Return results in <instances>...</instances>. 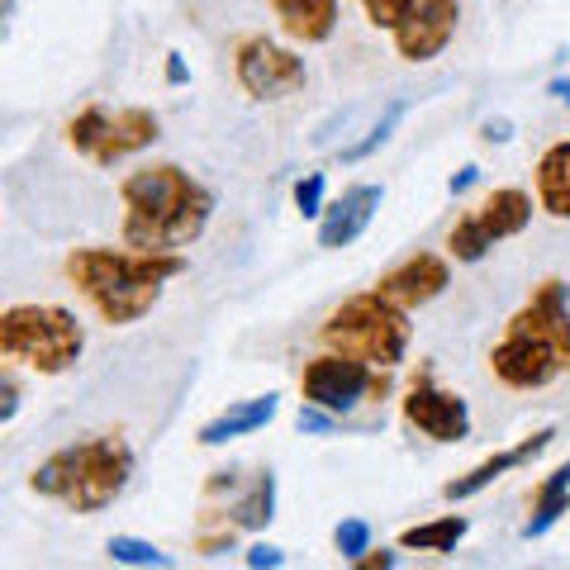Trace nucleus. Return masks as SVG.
<instances>
[{
  "label": "nucleus",
  "instance_id": "nucleus-19",
  "mask_svg": "<svg viewBox=\"0 0 570 570\" xmlns=\"http://www.w3.org/2000/svg\"><path fill=\"white\" fill-rule=\"evenodd\" d=\"M532 186H538V209L551 219H570V138L551 142L538 157V171H532Z\"/></svg>",
  "mask_w": 570,
  "mask_h": 570
},
{
  "label": "nucleus",
  "instance_id": "nucleus-35",
  "mask_svg": "<svg viewBox=\"0 0 570 570\" xmlns=\"http://www.w3.org/2000/svg\"><path fill=\"white\" fill-rule=\"evenodd\" d=\"M547 96H557L561 105H570V77H557V81H551V86H547Z\"/></svg>",
  "mask_w": 570,
  "mask_h": 570
},
{
  "label": "nucleus",
  "instance_id": "nucleus-34",
  "mask_svg": "<svg viewBox=\"0 0 570 570\" xmlns=\"http://www.w3.org/2000/svg\"><path fill=\"white\" fill-rule=\"evenodd\" d=\"M475 176H480L475 167H461V176H452V195H461V190H471V186H475Z\"/></svg>",
  "mask_w": 570,
  "mask_h": 570
},
{
  "label": "nucleus",
  "instance_id": "nucleus-17",
  "mask_svg": "<svg viewBox=\"0 0 570 570\" xmlns=\"http://www.w3.org/2000/svg\"><path fill=\"white\" fill-rule=\"evenodd\" d=\"M523 314L551 337V343H557L561 362L570 371V281H561V276L538 281L532 285V295L523 299Z\"/></svg>",
  "mask_w": 570,
  "mask_h": 570
},
{
  "label": "nucleus",
  "instance_id": "nucleus-31",
  "mask_svg": "<svg viewBox=\"0 0 570 570\" xmlns=\"http://www.w3.org/2000/svg\"><path fill=\"white\" fill-rule=\"evenodd\" d=\"M0 395H6V404H0V423H10L14 409H20V385H14L10 371H6V381H0Z\"/></svg>",
  "mask_w": 570,
  "mask_h": 570
},
{
  "label": "nucleus",
  "instance_id": "nucleus-7",
  "mask_svg": "<svg viewBox=\"0 0 570 570\" xmlns=\"http://www.w3.org/2000/svg\"><path fill=\"white\" fill-rule=\"evenodd\" d=\"M490 371H494L499 385L519 390V395H532V390H547L557 376H566V362H561L557 343L519 309L504 324V337L490 347Z\"/></svg>",
  "mask_w": 570,
  "mask_h": 570
},
{
  "label": "nucleus",
  "instance_id": "nucleus-21",
  "mask_svg": "<svg viewBox=\"0 0 570 570\" xmlns=\"http://www.w3.org/2000/svg\"><path fill=\"white\" fill-rule=\"evenodd\" d=\"M471 532V519L466 513H442L433 523H419V528H404L400 532V547L404 551H428V557H448L456 551V542Z\"/></svg>",
  "mask_w": 570,
  "mask_h": 570
},
{
  "label": "nucleus",
  "instance_id": "nucleus-22",
  "mask_svg": "<svg viewBox=\"0 0 570 570\" xmlns=\"http://www.w3.org/2000/svg\"><path fill=\"white\" fill-rule=\"evenodd\" d=\"M276 519V475L272 471H262L253 480V490H247L234 509H228V528H247V532H257Z\"/></svg>",
  "mask_w": 570,
  "mask_h": 570
},
{
  "label": "nucleus",
  "instance_id": "nucleus-4",
  "mask_svg": "<svg viewBox=\"0 0 570 570\" xmlns=\"http://www.w3.org/2000/svg\"><path fill=\"white\" fill-rule=\"evenodd\" d=\"M318 343L328 352H347L362 356L376 371H395L404 362L409 343H414V324H409V309L385 299L381 291H362L347 295L324 324H318Z\"/></svg>",
  "mask_w": 570,
  "mask_h": 570
},
{
  "label": "nucleus",
  "instance_id": "nucleus-30",
  "mask_svg": "<svg viewBox=\"0 0 570 570\" xmlns=\"http://www.w3.org/2000/svg\"><path fill=\"white\" fill-rule=\"evenodd\" d=\"M253 570H276V566H285V551L281 547H272V542H253L247 547V557H243Z\"/></svg>",
  "mask_w": 570,
  "mask_h": 570
},
{
  "label": "nucleus",
  "instance_id": "nucleus-18",
  "mask_svg": "<svg viewBox=\"0 0 570 570\" xmlns=\"http://www.w3.org/2000/svg\"><path fill=\"white\" fill-rule=\"evenodd\" d=\"M471 214H475V224L485 228L490 243L519 238L523 228L532 224V195H528L523 186H499V190H490Z\"/></svg>",
  "mask_w": 570,
  "mask_h": 570
},
{
  "label": "nucleus",
  "instance_id": "nucleus-27",
  "mask_svg": "<svg viewBox=\"0 0 570 570\" xmlns=\"http://www.w3.org/2000/svg\"><path fill=\"white\" fill-rule=\"evenodd\" d=\"M333 547L343 551L347 561L366 557V551H371V523H366V519H343V523L333 528Z\"/></svg>",
  "mask_w": 570,
  "mask_h": 570
},
{
  "label": "nucleus",
  "instance_id": "nucleus-10",
  "mask_svg": "<svg viewBox=\"0 0 570 570\" xmlns=\"http://www.w3.org/2000/svg\"><path fill=\"white\" fill-rule=\"evenodd\" d=\"M400 414H404V423L414 428V433L433 438V442H466L471 438V409H466V400H461L456 390H442L433 376H428V371L404 390Z\"/></svg>",
  "mask_w": 570,
  "mask_h": 570
},
{
  "label": "nucleus",
  "instance_id": "nucleus-26",
  "mask_svg": "<svg viewBox=\"0 0 570 570\" xmlns=\"http://www.w3.org/2000/svg\"><path fill=\"white\" fill-rule=\"evenodd\" d=\"M324 195H328V176L324 171H305L295 181V209L305 214V219H318L328 205H324Z\"/></svg>",
  "mask_w": 570,
  "mask_h": 570
},
{
  "label": "nucleus",
  "instance_id": "nucleus-11",
  "mask_svg": "<svg viewBox=\"0 0 570 570\" xmlns=\"http://www.w3.org/2000/svg\"><path fill=\"white\" fill-rule=\"evenodd\" d=\"M456 24L461 0H414L404 20L390 29V39H395V52L404 62H433L456 39Z\"/></svg>",
  "mask_w": 570,
  "mask_h": 570
},
{
  "label": "nucleus",
  "instance_id": "nucleus-36",
  "mask_svg": "<svg viewBox=\"0 0 570 570\" xmlns=\"http://www.w3.org/2000/svg\"><path fill=\"white\" fill-rule=\"evenodd\" d=\"M485 138H490V142H504V138H509V124H504V119H490V124H485Z\"/></svg>",
  "mask_w": 570,
  "mask_h": 570
},
{
  "label": "nucleus",
  "instance_id": "nucleus-14",
  "mask_svg": "<svg viewBox=\"0 0 570 570\" xmlns=\"http://www.w3.org/2000/svg\"><path fill=\"white\" fill-rule=\"evenodd\" d=\"M551 442H557V428H538L532 438H523V442H513V448H504V452H494V456H485L480 466H471L466 475H456V480H448L442 485V499H452V504H461V499H475L480 490H490L499 475H509V471H519V466H528L532 456H542Z\"/></svg>",
  "mask_w": 570,
  "mask_h": 570
},
{
  "label": "nucleus",
  "instance_id": "nucleus-13",
  "mask_svg": "<svg viewBox=\"0 0 570 570\" xmlns=\"http://www.w3.org/2000/svg\"><path fill=\"white\" fill-rule=\"evenodd\" d=\"M381 200H385V190L376 181L347 186L324 214H318V247H328V253H337V247H352L371 228V219H376Z\"/></svg>",
  "mask_w": 570,
  "mask_h": 570
},
{
  "label": "nucleus",
  "instance_id": "nucleus-3",
  "mask_svg": "<svg viewBox=\"0 0 570 570\" xmlns=\"http://www.w3.org/2000/svg\"><path fill=\"white\" fill-rule=\"evenodd\" d=\"M138 456L119 433H100L86 442H71V448H58L52 456H43L29 475V490L39 499H52L71 513H100L110 509L115 499L129 490Z\"/></svg>",
  "mask_w": 570,
  "mask_h": 570
},
{
  "label": "nucleus",
  "instance_id": "nucleus-12",
  "mask_svg": "<svg viewBox=\"0 0 570 570\" xmlns=\"http://www.w3.org/2000/svg\"><path fill=\"white\" fill-rule=\"evenodd\" d=\"M448 285H452V262L448 257L414 253V257H404L400 266H390V272L376 281V291L414 314V309H423V305H433V299L448 295Z\"/></svg>",
  "mask_w": 570,
  "mask_h": 570
},
{
  "label": "nucleus",
  "instance_id": "nucleus-9",
  "mask_svg": "<svg viewBox=\"0 0 570 570\" xmlns=\"http://www.w3.org/2000/svg\"><path fill=\"white\" fill-rule=\"evenodd\" d=\"M376 376L381 371L362 362V356H347V352H324L314 356V362L305 366V376H299V395H305V404H318L328 409V414H352L362 400L376 395Z\"/></svg>",
  "mask_w": 570,
  "mask_h": 570
},
{
  "label": "nucleus",
  "instance_id": "nucleus-25",
  "mask_svg": "<svg viewBox=\"0 0 570 570\" xmlns=\"http://www.w3.org/2000/svg\"><path fill=\"white\" fill-rule=\"evenodd\" d=\"M105 557H110L115 566H157V570H167L171 566V557L163 547H153V542H142V538H110L105 542Z\"/></svg>",
  "mask_w": 570,
  "mask_h": 570
},
{
  "label": "nucleus",
  "instance_id": "nucleus-33",
  "mask_svg": "<svg viewBox=\"0 0 570 570\" xmlns=\"http://www.w3.org/2000/svg\"><path fill=\"white\" fill-rule=\"evenodd\" d=\"M167 81H171V86H186V81H190V71H186V62H181V52H167Z\"/></svg>",
  "mask_w": 570,
  "mask_h": 570
},
{
  "label": "nucleus",
  "instance_id": "nucleus-16",
  "mask_svg": "<svg viewBox=\"0 0 570 570\" xmlns=\"http://www.w3.org/2000/svg\"><path fill=\"white\" fill-rule=\"evenodd\" d=\"M281 414V395H253V400H238L219 409L209 423H200V433H195V442L200 448H224V442L234 438H247V433H262L266 423H272Z\"/></svg>",
  "mask_w": 570,
  "mask_h": 570
},
{
  "label": "nucleus",
  "instance_id": "nucleus-32",
  "mask_svg": "<svg viewBox=\"0 0 570 570\" xmlns=\"http://www.w3.org/2000/svg\"><path fill=\"white\" fill-rule=\"evenodd\" d=\"M356 566H362V570H390V566H400V557H395V551H366V557H356Z\"/></svg>",
  "mask_w": 570,
  "mask_h": 570
},
{
  "label": "nucleus",
  "instance_id": "nucleus-23",
  "mask_svg": "<svg viewBox=\"0 0 570 570\" xmlns=\"http://www.w3.org/2000/svg\"><path fill=\"white\" fill-rule=\"evenodd\" d=\"M490 238H485V228L475 224V214H461V219L452 224V234H448V257L461 262V266H475V262H485L490 257Z\"/></svg>",
  "mask_w": 570,
  "mask_h": 570
},
{
  "label": "nucleus",
  "instance_id": "nucleus-5",
  "mask_svg": "<svg viewBox=\"0 0 570 570\" xmlns=\"http://www.w3.org/2000/svg\"><path fill=\"white\" fill-rule=\"evenodd\" d=\"M86 352V324L62 305H10L0 314V356L33 376H67Z\"/></svg>",
  "mask_w": 570,
  "mask_h": 570
},
{
  "label": "nucleus",
  "instance_id": "nucleus-6",
  "mask_svg": "<svg viewBox=\"0 0 570 570\" xmlns=\"http://www.w3.org/2000/svg\"><path fill=\"white\" fill-rule=\"evenodd\" d=\"M163 138V119H157L148 105H124V110H110V105H86L67 119V142L71 153L91 157L96 167H115L124 157H134L142 148Z\"/></svg>",
  "mask_w": 570,
  "mask_h": 570
},
{
  "label": "nucleus",
  "instance_id": "nucleus-28",
  "mask_svg": "<svg viewBox=\"0 0 570 570\" xmlns=\"http://www.w3.org/2000/svg\"><path fill=\"white\" fill-rule=\"evenodd\" d=\"M409 6H414V0H362V10H366V20L376 24V29H395L404 14H409Z\"/></svg>",
  "mask_w": 570,
  "mask_h": 570
},
{
  "label": "nucleus",
  "instance_id": "nucleus-20",
  "mask_svg": "<svg viewBox=\"0 0 570 570\" xmlns=\"http://www.w3.org/2000/svg\"><path fill=\"white\" fill-rule=\"evenodd\" d=\"M561 513H570V461L551 471L542 485H538V494H532V519L523 523V538L528 542L532 538H547V532L557 528Z\"/></svg>",
  "mask_w": 570,
  "mask_h": 570
},
{
  "label": "nucleus",
  "instance_id": "nucleus-2",
  "mask_svg": "<svg viewBox=\"0 0 570 570\" xmlns=\"http://www.w3.org/2000/svg\"><path fill=\"white\" fill-rule=\"evenodd\" d=\"M67 281L77 285L110 328H129L148 318L163 299L167 281L186 272V253H138V247H71Z\"/></svg>",
  "mask_w": 570,
  "mask_h": 570
},
{
  "label": "nucleus",
  "instance_id": "nucleus-24",
  "mask_svg": "<svg viewBox=\"0 0 570 570\" xmlns=\"http://www.w3.org/2000/svg\"><path fill=\"white\" fill-rule=\"evenodd\" d=\"M404 110H409V105H404V100H390V105H385V110H381V119H376V124H371V129H366V138H356V142H347V148H343V163H362V157H371V153H376V148H381V142H385L390 134H395V129H400V119H404Z\"/></svg>",
  "mask_w": 570,
  "mask_h": 570
},
{
  "label": "nucleus",
  "instance_id": "nucleus-1",
  "mask_svg": "<svg viewBox=\"0 0 570 570\" xmlns=\"http://www.w3.org/2000/svg\"><path fill=\"white\" fill-rule=\"evenodd\" d=\"M124 247L138 253H186L190 243L205 238L214 219V190L176 163L138 167L119 181Z\"/></svg>",
  "mask_w": 570,
  "mask_h": 570
},
{
  "label": "nucleus",
  "instance_id": "nucleus-29",
  "mask_svg": "<svg viewBox=\"0 0 570 570\" xmlns=\"http://www.w3.org/2000/svg\"><path fill=\"white\" fill-rule=\"evenodd\" d=\"M295 423H299V433H333V428H337V414H328V409H318V404H305Z\"/></svg>",
  "mask_w": 570,
  "mask_h": 570
},
{
  "label": "nucleus",
  "instance_id": "nucleus-37",
  "mask_svg": "<svg viewBox=\"0 0 570 570\" xmlns=\"http://www.w3.org/2000/svg\"><path fill=\"white\" fill-rule=\"evenodd\" d=\"M6 10H10V14H14V0H6Z\"/></svg>",
  "mask_w": 570,
  "mask_h": 570
},
{
  "label": "nucleus",
  "instance_id": "nucleus-8",
  "mask_svg": "<svg viewBox=\"0 0 570 570\" xmlns=\"http://www.w3.org/2000/svg\"><path fill=\"white\" fill-rule=\"evenodd\" d=\"M234 77L253 100H285V96L305 91L309 67L295 48L266 39V33H247L234 48Z\"/></svg>",
  "mask_w": 570,
  "mask_h": 570
},
{
  "label": "nucleus",
  "instance_id": "nucleus-15",
  "mask_svg": "<svg viewBox=\"0 0 570 570\" xmlns=\"http://www.w3.org/2000/svg\"><path fill=\"white\" fill-rule=\"evenodd\" d=\"M276 14V24L285 29V39L318 48L337 33V20H343V0H266Z\"/></svg>",
  "mask_w": 570,
  "mask_h": 570
}]
</instances>
